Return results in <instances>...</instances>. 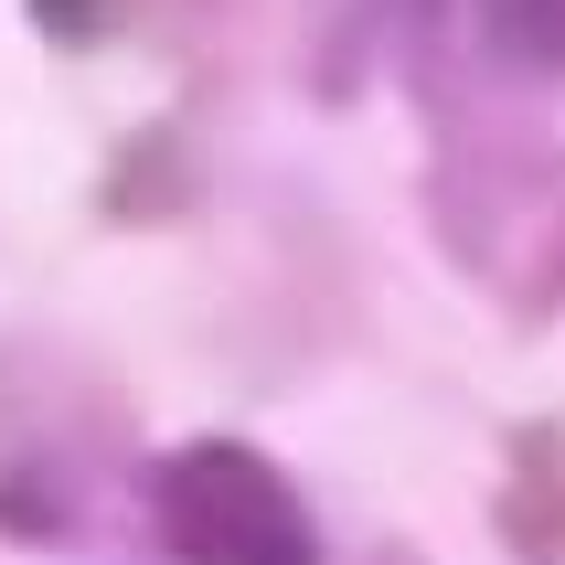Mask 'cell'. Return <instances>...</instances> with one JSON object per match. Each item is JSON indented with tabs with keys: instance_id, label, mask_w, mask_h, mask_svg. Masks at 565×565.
I'll return each mask as SVG.
<instances>
[{
	"instance_id": "obj_1",
	"label": "cell",
	"mask_w": 565,
	"mask_h": 565,
	"mask_svg": "<svg viewBox=\"0 0 565 565\" xmlns=\"http://www.w3.org/2000/svg\"><path fill=\"white\" fill-rule=\"evenodd\" d=\"M427 214L512 320H565V150L512 118H470L438 139Z\"/></svg>"
},
{
	"instance_id": "obj_2",
	"label": "cell",
	"mask_w": 565,
	"mask_h": 565,
	"mask_svg": "<svg viewBox=\"0 0 565 565\" xmlns=\"http://www.w3.org/2000/svg\"><path fill=\"white\" fill-rule=\"evenodd\" d=\"M118 448V395L64 352H0V534H64Z\"/></svg>"
},
{
	"instance_id": "obj_3",
	"label": "cell",
	"mask_w": 565,
	"mask_h": 565,
	"mask_svg": "<svg viewBox=\"0 0 565 565\" xmlns=\"http://www.w3.org/2000/svg\"><path fill=\"white\" fill-rule=\"evenodd\" d=\"M160 544L182 565H320V534L278 459H256L246 438H192L160 459L150 480Z\"/></svg>"
},
{
	"instance_id": "obj_4",
	"label": "cell",
	"mask_w": 565,
	"mask_h": 565,
	"mask_svg": "<svg viewBox=\"0 0 565 565\" xmlns=\"http://www.w3.org/2000/svg\"><path fill=\"white\" fill-rule=\"evenodd\" d=\"M502 544L523 565H565V427H523V438H512Z\"/></svg>"
},
{
	"instance_id": "obj_5",
	"label": "cell",
	"mask_w": 565,
	"mask_h": 565,
	"mask_svg": "<svg viewBox=\"0 0 565 565\" xmlns=\"http://www.w3.org/2000/svg\"><path fill=\"white\" fill-rule=\"evenodd\" d=\"M470 22L491 32L512 64H534V75H565V0H470Z\"/></svg>"
},
{
	"instance_id": "obj_6",
	"label": "cell",
	"mask_w": 565,
	"mask_h": 565,
	"mask_svg": "<svg viewBox=\"0 0 565 565\" xmlns=\"http://www.w3.org/2000/svg\"><path fill=\"white\" fill-rule=\"evenodd\" d=\"M374 565H416V555H406V544H384V555H374Z\"/></svg>"
}]
</instances>
